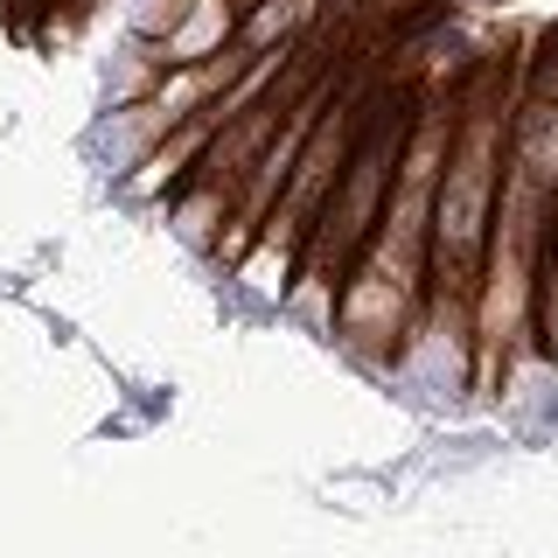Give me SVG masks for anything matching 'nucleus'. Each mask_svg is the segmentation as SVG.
<instances>
[{
    "mask_svg": "<svg viewBox=\"0 0 558 558\" xmlns=\"http://www.w3.org/2000/svg\"><path fill=\"white\" fill-rule=\"evenodd\" d=\"M342 168H349V126H342V119H314L301 161H293L279 203L266 209V231H258V238H266V244H287V252H307V238H314V223H322L328 196H336Z\"/></svg>",
    "mask_w": 558,
    "mask_h": 558,
    "instance_id": "obj_1",
    "label": "nucleus"
},
{
    "mask_svg": "<svg viewBox=\"0 0 558 558\" xmlns=\"http://www.w3.org/2000/svg\"><path fill=\"white\" fill-rule=\"evenodd\" d=\"M244 28L238 0H182V22L161 35V63H203L217 49H231Z\"/></svg>",
    "mask_w": 558,
    "mask_h": 558,
    "instance_id": "obj_2",
    "label": "nucleus"
},
{
    "mask_svg": "<svg viewBox=\"0 0 558 558\" xmlns=\"http://www.w3.org/2000/svg\"><path fill=\"white\" fill-rule=\"evenodd\" d=\"M301 22H307V0H258V8H244L238 43L266 57V49H287L293 35H301Z\"/></svg>",
    "mask_w": 558,
    "mask_h": 558,
    "instance_id": "obj_3",
    "label": "nucleus"
},
{
    "mask_svg": "<svg viewBox=\"0 0 558 558\" xmlns=\"http://www.w3.org/2000/svg\"><path fill=\"white\" fill-rule=\"evenodd\" d=\"M537 342H545V363L558 371V279L545 272V287H537Z\"/></svg>",
    "mask_w": 558,
    "mask_h": 558,
    "instance_id": "obj_4",
    "label": "nucleus"
},
{
    "mask_svg": "<svg viewBox=\"0 0 558 558\" xmlns=\"http://www.w3.org/2000/svg\"><path fill=\"white\" fill-rule=\"evenodd\" d=\"M238 8H258V0H238Z\"/></svg>",
    "mask_w": 558,
    "mask_h": 558,
    "instance_id": "obj_5",
    "label": "nucleus"
}]
</instances>
